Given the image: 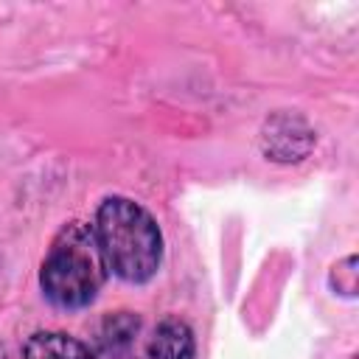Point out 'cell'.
Masks as SVG:
<instances>
[{"instance_id":"277c9868","label":"cell","mask_w":359,"mask_h":359,"mask_svg":"<svg viewBox=\"0 0 359 359\" xmlns=\"http://www.w3.org/2000/svg\"><path fill=\"white\" fill-rule=\"evenodd\" d=\"M194 356H196V339L185 320L165 317L154 325L146 342V359H194Z\"/></svg>"},{"instance_id":"6da1fadb","label":"cell","mask_w":359,"mask_h":359,"mask_svg":"<svg viewBox=\"0 0 359 359\" xmlns=\"http://www.w3.org/2000/svg\"><path fill=\"white\" fill-rule=\"evenodd\" d=\"M93 233L109 272L126 283H146L163 261V236L151 213L129 196H107L93 222Z\"/></svg>"},{"instance_id":"7a4b0ae2","label":"cell","mask_w":359,"mask_h":359,"mask_svg":"<svg viewBox=\"0 0 359 359\" xmlns=\"http://www.w3.org/2000/svg\"><path fill=\"white\" fill-rule=\"evenodd\" d=\"M107 275L109 266L104 261L93 224L70 222L53 236L48 247L39 269V286L50 306L76 311L98 297Z\"/></svg>"},{"instance_id":"5b68a950","label":"cell","mask_w":359,"mask_h":359,"mask_svg":"<svg viewBox=\"0 0 359 359\" xmlns=\"http://www.w3.org/2000/svg\"><path fill=\"white\" fill-rule=\"evenodd\" d=\"M22 359H90L87 342L62 331H36L22 345Z\"/></svg>"},{"instance_id":"3957f363","label":"cell","mask_w":359,"mask_h":359,"mask_svg":"<svg viewBox=\"0 0 359 359\" xmlns=\"http://www.w3.org/2000/svg\"><path fill=\"white\" fill-rule=\"evenodd\" d=\"M137 331H140V320L132 311H115L104 317L93 339L87 342L90 359H129Z\"/></svg>"}]
</instances>
